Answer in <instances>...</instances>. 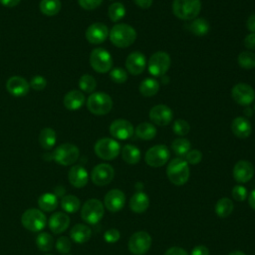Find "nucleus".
<instances>
[{
  "label": "nucleus",
  "mask_w": 255,
  "mask_h": 255,
  "mask_svg": "<svg viewBox=\"0 0 255 255\" xmlns=\"http://www.w3.org/2000/svg\"><path fill=\"white\" fill-rule=\"evenodd\" d=\"M146 67V59L140 52L130 53L126 60V68L131 75L141 74Z\"/></svg>",
  "instance_id": "19"
},
{
  "label": "nucleus",
  "mask_w": 255,
  "mask_h": 255,
  "mask_svg": "<svg viewBox=\"0 0 255 255\" xmlns=\"http://www.w3.org/2000/svg\"><path fill=\"white\" fill-rule=\"evenodd\" d=\"M254 109H255V108H254Z\"/></svg>",
  "instance_id": "60"
},
{
  "label": "nucleus",
  "mask_w": 255,
  "mask_h": 255,
  "mask_svg": "<svg viewBox=\"0 0 255 255\" xmlns=\"http://www.w3.org/2000/svg\"><path fill=\"white\" fill-rule=\"evenodd\" d=\"M172 130L177 135H185L189 132L190 127L189 124L184 120H176L172 125Z\"/></svg>",
  "instance_id": "42"
},
{
  "label": "nucleus",
  "mask_w": 255,
  "mask_h": 255,
  "mask_svg": "<svg viewBox=\"0 0 255 255\" xmlns=\"http://www.w3.org/2000/svg\"><path fill=\"white\" fill-rule=\"evenodd\" d=\"M134 132L139 138L143 140H150L156 135V128L152 124L141 123L135 128Z\"/></svg>",
  "instance_id": "33"
},
{
  "label": "nucleus",
  "mask_w": 255,
  "mask_h": 255,
  "mask_svg": "<svg viewBox=\"0 0 255 255\" xmlns=\"http://www.w3.org/2000/svg\"><path fill=\"white\" fill-rule=\"evenodd\" d=\"M21 0H0V3L5 7H15Z\"/></svg>",
  "instance_id": "55"
},
{
  "label": "nucleus",
  "mask_w": 255,
  "mask_h": 255,
  "mask_svg": "<svg viewBox=\"0 0 255 255\" xmlns=\"http://www.w3.org/2000/svg\"><path fill=\"white\" fill-rule=\"evenodd\" d=\"M120 237H121L120 231L118 229H115V228L107 230L104 234V239L108 243H116L117 241H119Z\"/></svg>",
  "instance_id": "48"
},
{
  "label": "nucleus",
  "mask_w": 255,
  "mask_h": 255,
  "mask_svg": "<svg viewBox=\"0 0 255 255\" xmlns=\"http://www.w3.org/2000/svg\"><path fill=\"white\" fill-rule=\"evenodd\" d=\"M248 203L252 209L255 210V189L251 191V193L248 196Z\"/></svg>",
  "instance_id": "56"
},
{
  "label": "nucleus",
  "mask_w": 255,
  "mask_h": 255,
  "mask_svg": "<svg viewBox=\"0 0 255 255\" xmlns=\"http://www.w3.org/2000/svg\"><path fill=\"white\" fill-rule=\"evenodd\" d=\"M233 211V202L227 197L220 198L215 204V213L217 216L225 218L229 216Z\"/></svg>",
  "instance_id": "35"
},
{
  "label": "nucleus",
  "mask_w": 255,
  "mask_h": 255,
  "mask_svg": "<svg viewBox=\"0 0 255 255\" xmlns=\"http://www.w3.org/2000/svg\"><path fill=\"white\" fill-rule=\"evenodd\" d=\"M170 156L169 149L164 144H156L151 146L144 155V160L151 167H160L165 164Z\"/></svg>",
  "instance_id": "11"
},
{
  "label": "nucleus",
  "mask_w": 255,
  "mask_h": 255,
  "mask_svg": "<svg viewBox=\"0 0 255 255\" xmlns=\"http://www.w3.org/2000/svg\"><path fill=\"white\" fill-rule=\"evenodd\" d=\"M62 8L60 0H41L39 4L40 11L46 16L57 15Z\"/></svg>",
  "instance_id": "32"
},
{
  "label": "nucleus",
  "mask_w": 255,
  "mask_h": 255,
  "mask_svg": "<svg viewBox=\"0 0 255 255\" xmlns=\"http://www.w3.org/2000/svg\"><path fill=\"white\" fill-rule=\"evenodd\" d=\"M70 224V217L64 212H56L49 219V228L55 234L64 232Z\"/></svg>",
  "instance_id": "24"
},
{
  "label": "nucleus",
  "mask_w": 255,
  "mask_h": 255,
  "mask_svg": "<svg viewBox=\"0 0 255 255\" xmlns=\"http://www.w3.org/2000/svg\"><path fill=\"white\" fill-rule=\"evenodd\" d=\"M254 175V167L247 160H239L233 167V177L239 183L248 182Z\"/></svg>",
  "instance_id": "20"
},
{
  "label": "nucleus",
  "mask_w": 255,
  "mask_h": 255,
  "mask_svg": "<svg viewBox=\"0 0 255 255\" xmlns=\"http://www.w3.org/2000/svg\"><path fill=\"white\" fill-rule=\"evenodd\" d=\"M133 1L138 7L142 8V9L149 8L152 4V0H133Z\"/></svg>",
  "instance_id": "54"
},
{
  "label": "nucleus",
  "mask_w": 255,
  "mask_h": 255,
  "mask_svg": "<svg viewBox=\"0 0 255 255\" xmlns=\"http://www.w3.org/2000/svg\"><path fill=\"white\" fill-rule=\"evenodd\" d=\"M247 28L251 33L255 34V14H252L247 19Z\"/></svg>",
  "instance_id": "53"
},
{
  "label": "nucleus",
  "mask_w": 255,
  "mask_h": 255,
  "mask_svg": "<svg viewBox=\"0 0 255 255\" xmlns=\"http://www.w3.org/2000/svg\"><path fill=\"white\" fill-rule=\"evenodd\" d=\"M164 255H188V254L184 249L174 246V247H171V248L167 249L165 251Z\"/></svg>",
  "instance_id": "52"
},
{
  "label": "nucleus",
  "mask_w": 255,
  "mask_h": 255,
  "mask_svg": "<svg viewBox=\"0 0 255 255\" xmlns=\"http://www.w3.org/2000/svg\"><path fill=\"white\" fill-rule=\"evenodd\" d=\"M36 244H37V247L39 248V250L46 252V251H50L53 248L54 240H53V237L49 233L42 232L37 236Z\"/></svg>",
  "instance_id": "40"
},
{
  "label": "nucleus",
  "mask_w": 255,
  "mask_h": 255,
  "mask_svg": "<svg viewBox=\"0 0 255 255\" xmlns=\"http://www.w3.org/2000/svg\"><path fill=\"white\" fill-rule=\"evenodd\" d=\"M237 61L239 66L243 69L250 70L255 68V54L253 52H241L237 58Z\"/></svg>",
  "instance_id": "38"
},
{
  "label": "nucleus",
  "mask_w": 255,
  "mask_h": 255,
  "mask_svg": "<svg viewBox=\"0 0 255 255\" xmlns=\"http://www.w3.org/2000/svg\"><path fill=\"white\" fill-rule=\"evenodd\" d=\"M122 157L128 164H135L140 159V150L132 144H126L122 149Z\"/></svg>",
  "instance_id": "29"
},
{
  "label": "nucleus",
  "mask_w": 255,
  "mask_h": 255,
  "mask_svg": "<svg viewBox=\"0 0 255 255\" xmlns=\"http://www.w3.org/2000/svg\"><path fill=\"white\" fill-rule=\"evenodd\" d=\"M103 0H78L79 5L85 10H94L102 4Z\"/></svg>",
  "instance_id": "49"
},
{
  "label": "nucleus",
  "mask_w": 255,
  "mask_h": 255,
  "mask_svg": "<svg viewBox=\"0 0 255 255\" xmlns=\"http://www.w3.org/2000/svg\"><path fill=\"white\" fill-rule=\"evenodd\" d=\"M68 178L73 186L81 188L88 183L89 174L86 168L83 167L82 165H74L69 170Z\"/></svg>",
  "instance_id": "22"
},
{
  "label": "nucleus",
  "mask_w": 255,
  "mask_h": 255,
  "mask_svg": "<svg viewBox=\"0 0 255 255\" xmlns=\"http://www.w3.org/2000/svg\"><path fill=\"white\" fill-rule=\"evenodd\" d=\"M115 175V170L112 165L108 163H100L96 165L92 170V181L98 186H104L109 184Z\"/></svg>",
  "instance_id": "13"
},
{
  "label": "nucleus",
  "mask_w": 255,
  "mask_h": 255,
  "mask_svg": "<svg viewBox=\"0 0 255 255\" xmlns=\"http://www.w3.org/2000/svg\"><path fill=\"white\" fill-rule=\"evenodd\" d=\"M166 174L169 181L174 185H183L189 178L188 163L181 157H175L169 161L166 167Z\"/></svg>",
  "instance_id": "2"
},
{
  "label": "nucleus",
  "mask_w": 255,
  "mask_h": 255,
  "mask_svg": "<svg viewBox=\"0 0 255 255\" xmlns=\"http://www.w3.org/2000/svg\"><path fill=\"white\" fill-rule=\"evenodd\" d=\"M22 225L29 231L38 232L44 229L47 223V218L45 214L36 208H31L26 210L21 217Z\"/></svg>",
  "instance_id": "5"
},
{
  "label": "nucleus",
  "mask_w": 255,
  "mask_h": 255,
  "mask_svg": "<svg viewBox=\"0 0 255 255\" xmlns=\"http://www.w3.org/2000/svg\"><path fill=\"white\" fill-rule=\"evenodd\" d=\"M231 129L233 134L239 138H247L252 132L251 124L243 117H237L232 121Z\"/></svg>",
  "instance_id": "23"
},
{
  "label": "nucleus",
  "mask_w": 255,
  "mask_h": 255,
  "mask_svg": "<svg viewBox=\"0 0 255 255\" xmlns=\"http://www.w3.org/2000/svg\"><path fill=\"white\" fill-rule=\"evenodd\" d=\"M57 140L56 131L51 128H45L40 131L39 143L44 149H51L54 147Z\"/></svg>",
  "instance_id": "28"
},
{
  "label": "nucleus",
  "mask_w": 255,
  "mask_h": 255,
  "mask_svg": "<svg viewBox=\"0 0 255 255\" xmlns=\"http://www.w3.org/2000/svg\"><path fill=\"white\" fill-rule=\"evenodd\" d=\"M244 46L249 50L255 49V34L250 33L244 38Z\"/></svg>",
  "instance_id": "50"
},
{
  "label": "nucleus",
  "mask_w": 255,
  "mask_h": 255,
  "mask_svg": "<svg viewBox=\"0 0 255 255\" xmlns=\"http://www.w3.org/2000/svg\"><path fill=\"white\" fill-rule=\"evenodd\" d=\"M148 205H149L148 196L142 191L135 192L129 199V208L135 213L144 212L148 208Z\"/></svg>",
  "instance_id": "26"
},
{
  "label": "nucleus",
  "mask_w": 255,
  "mask_h": 255,
  "mask_svg": "<svg viewBox=\"0 0 255 255\" xmlns=\"http://www.w3.org/2000/svg\"><path fill=\"white\" fill-rule=\"evenodd\" d=\"M80 155L79 148L72 143H63L53 151V159L61 165H71L77 161Z\"/></svg>",
  "instance_id": "8"
},
{
  "label": "nucleus",
  "mask_w": 255,
  "mask_h": 255,
  "mask_svg": "<svg viewBox=\"0 0 255 255\" xmlns=\"http://www.w3.org/2000/svg\"><path fill=\"white\" fill-rule=\"evenodd\" d=\"M172 117V111L165 105H156L149 111V119L157 126L169 125Z\"/></svg>",
  "instance_id": "17"
},
{
  "label": "nucleus",
  "mask_w": 255,
  "mask_h": 255,
  "mask_svg": "<svg viewBox=\"0 0 255 255\" xmlns=\"http://www.w3.org/2000/svg\"><path fill=\"white\" fill-rule=\"evenodd\" d=\"M170 67V57L167 53L158 51L152 54L147 63L148 72L154 77L163 76Z\"/></svg>",
  "instance_id": "10"
},
{
  "label": "nucleus",
  "mask_w": 255,
  "mask_h": 255,
  "mask_svg": "<svg viewBox=\"0 0 255 255\" xmlns=\"http://www.w3.org/2000/svg\"><path fill=\"white\" fill-rule=\"evenodd\" d=\"M38 205L40 209L50 212L56 209L58 205V198L54 193H44L38 198Z\"/></svg>",
  "instance_id": "31"
},
{
  "label": "nucleus",
  "mask_w": 255,
  "mask_h": 255,
  "mask_svg": "<svg viewBox=\"0 0 255 255\" xmlns=\"http://www.w3.org/2000/svg\"><path fill=\"white\" fill-rule=\"evenodd\" d=\"M132 125L124 119L115 120L110 126V133L117 139H128L133 134Z\"/></svg>",
  "instance_id": "15"
},
{
  "label": "nucleus",
  "mask_w": 255,
  "mask_h": 255,
  "mask_svg": "<svg viewBox=\"0 0 255 255\" xmlns=\"http://www.w3.org/2000/svg\"><path fill=\"white\" fill-rule=\"evenodd\" d=\"M138 90L142 96L152 97L157 94L159 90V83L152 78H147L140 83Z\"/></svg>",
  "instance_id": "30"
},
{
  "label": "nucleus",
  "mask_w": 255,
  "mask_h": 255,
  "mask_svg": "<svg viewBox=\"0 0 255 255\" xmlns=\"http://www.w3.org/2000/svg\"><path fill=\"white\" fill-rule=\"evenodd\" d=\"M85 35L91 44H101L108 38L109 29L104 23L97 22L87 28Z\"/></svg>",
  "instance_id": "16"
},
{
  "label": "nucleus",
  "mask_w": 255,
  "mask_h": 255,
  "mask_svg": "<svg viewBox=\"0 0 255 255\" xmlns=\"http://www.w3.org/2000/svg\"><path fill=\"white\" fill-rule=\"evenodd\" d=\"M201 159H202V153L198 149L189 150L185 155L186 162L190 164H197L201 161Z\"/></svg>",
  "instance_id": "46"
},
{
  "label": "nucleus",
  "mask_w": 255,
  "mask_h": 255,
  "mask_svg": "<svg viewBox=\"0 0 255 255\" xmlns=\"http://www.w3.org/2000/svg\"><path fill=\"white\" fill-rule=\"evenodd\" d=\"M85 101H86V98L82 92L78 90H73L68 92L65 95L63 104L66 109L70 111H76L83 107V105L85 104Z\"/></svg>",
  "instance_id": "25"
},
{
  "label": "nucleus",
  "mask_w": 255,
  "mask_h": 255,
  "mask_svg": "<svg viewBox=\"0 0 255 255\" xmlns=\"http://www.w3.org/2000/svg\"><path fill=\"white\" fill-rule=\"evenodd\" d=\"M110 77L111 79L117 83V84H123L127 81L128 79V74L127 72L121 68V67H117V68H114L111 72H110Z\"/></svg>",
  "instance_id": "43"
},
{
  "label": "nucleus",
  "mask_w": 255,
  "mask_h": 255,
  "mask_svg": "<svg viewBox=\"0 0 255 255\" xmlns=\"http://www.w3.org/2000/svg\"><path fill=\"white\" fill-rule=\"evenodd\" d=\"M201 10L200 0H173V14L181 20L195 19Z\"/></svg>",
  "instance_id": "3"
},
{
  "label": "nucleus",
  "mask_w": 255,
  "mask_h": 255,
  "mask_svg": "<svg viewBox=\"0 0 255 255\" xmlns=\"http://www.w3.org/2000/svg\"><path fill=\"white\" fill-rule=\"evenodd\" d=\"M108 15H109V18L113 22H118V21H120L121 19H123L125 17V15H126V8L120 2L113 3L109 7Z\"/></svg>",
  "instance_id": "39"
},
{
  "label": "nucleus",
  "mask_w": 255,
  "mask_h": 255,
  "mask_svg": "<svg viewBox=\"0 0 255 255\" xmlns=\"http://www.w3.org/2000/svg\"><path fill=\"white\" fill-rule=\"evenodd\" d=\"M49 255H52V254H49Z\"/></svg>",
  "instance_id": "59"
},
{
  "label": "nucleus",
  "mask_w": 255,
  "mask_h": 255,
  "mask_svg": "<svg viewBox=\"0 0 255 255\" xmlns=\"http://www.w3.org/2000/svg\"><path fill=\"white\" fill-rule=\"evenodd\" d=\"M190 141L183 137L176 138L171 142V149L176 155L179 156H185L186 153L190 150Z\"/></svg>",
  "instance_id": "36"
},
{
  "label": "nucleus",
  "mask_w": 255,
  "mask_h": 255,
  "mask_svg": "<svg viewBox=\"0 0 255 255\" xmlns=\"http://www.w3.org/2000/svg\"><path fill=\"white\" fill-rule=\"evenodd\" d=\"M79 87L85 93H93L97 87L96 79L89 74H85L79 80Z\"/></svg>",
  "instance_id": "41"
},
{
  "label": "nucleus",
  "mask_w": 255,
  "mask_h": 255,
  "mask_svg": "<svg viewBox=\"0 0 255 255\" xmlns=\"http://www.w3.org/2000/svg\"><path fill=\"white\" fill-rule=\"evenodd\" d=\"M87 108L96 116H104L112 110L113 100L106 93H93L87 100Z\"/></svg>",
  "instance_id": "4"
},
{
  "label": "nucleus",
  "mask_w": 255,
  "mask_h": 255,
  "mask_svg": "<svg viewBox=\"0 0 255 255\" xmlns=\"http://www.w3.org/2000/svg\"><path fill=\"white\" fill-rule=\"evenodd\" d=\"M232 196L236 201H243L247 197V189L242 185H235L232 188Z\"/></svg>",
  "instance_id": "47"
},
{
  "label": "nucleus",
  "mask_w": 255,
  "mask_h": 255,
  "mask_svg": "<svg viewBox=\"0 0 255 255\" xmlns=\"http://www.w3.org/2000/svg\"><path fill=\"white\" fill-rule=\"evenodd\" d=\"M111 42L119 48H127L130 46L136 39L135 30L128 24H116L109 33Z\"/></svg>",
  "instance_id": "1"
},
{
  "label": "nucleus",
  "mask_w": 255,
  "mask_h": 255,
  "mask_svg": "<svg viewBox=\"0 0 255 255\" xmlns=\"http://www.w3.org/2000/svg\"><path fill=\"white\" fill-rule=\"evenodd\" d=\"M191 255H209V250L204 245H198L192 249Z\"/></svg>",
  "instance_id": "51"
},
{
  "label": "nucleus",
  "mask_w": 255,
  "mask_h": 255,
  "mask_svg": "<svg viewBox=\"0 0 255 255\" xmlns=\"http://www.w3.org/2000/svg\"><path fill=\"white\" fill-rule=\"evenodd\" d=\"M151 246V237L145 231H137L133 233L128 243V250L134 255L145 254Z\"/></svg>",
  "instance_id": "12"
},
{
  "label": "nucleus",
  "mask_w": 255,
  "mask_h": 255,
  "mask_svg": "<svg viewBox=\"0 0 255 255\" xmlns=\"http://www.w3.org/2000/svg\"><path fill=\"white\" fill-rule=\"evenodd\" d=\"M245 115L247 116V117H251L252 116V111L250 110V108H246V110H245Z\"/></svg>",
  "instance_id": "58"
},
{
  "label": "nucleus",
  "mask_w": 255,
  "mask_h": 255,
  "mask_svg": "<svg viewBox=\"0 0 255 255\" xmlns=\"http://www.w3.org/2000/svg\"><path fill=\"white\" fill-rule=\"evenodd\" d=\"M90 64L98 73H107L113 67V58L104 48H96L90 55Z\"/></svg>",
  "instance_id": "9"
},
{
  "label": "nucleus",
  "mask_w": 255,
  "mask_h": 255,
  "mask_svg": "<svg viewBox=\"0 0 255 255\" xmlns=\"http://www.w3.org/2000/svg\"><path fill=\"white\" fill-rule=\"evenodd\" d=\"M105 206L111 212L120 211L126 202V195L120 189H112L105 195Z\"/></svg>",
  "instance_id": "21"
},
{
  "label": "nucleus",
  "mask_w": 255,
  "mask_h": 255,
  "mask_svg": "<svg viewBox=\"0 0 255 255\" xmlns=\"http://www.w3.org/2000/svg\"><path fill=\"white\" fill-rule=\"evenodd\" d=\"M62 208L69 213H74L80 209V199L75 195H66L61 200Z\"/></svg>",
  "instance_id": "37"
},
{
  "label": "nucleus",
  "mask_w": 255,
  "mask_h": 255,
  "mask_svg": "<svg viewBox=\"0 0 255 255\" xmlns=\"http://www.w3.org/2000/svg\"><path fill=\"white\" fill-rule=\"evenodd\" d=\"M231 95L233 100L241 106H249L255 99L253 88L245 83H239L232 88Z\"/></svg>",
  "instance_id": "14"
},
{
  "label": "nucleus",
  "mask_w": 255,
  "mask_h": 255,
  "mask_svg": "<svg viewBox=\"0 0 255 255\" xmlns=\"http://www.w3.org/2000/svg\"><path fill=\"white\" fill-rule=\"evenodd\" d=\"M189 31L198 37L204 36L209 31V23L204 18H195L189 24Z\"/></svg>",
  "instance_id": "34"
},
{
  "label": "nucleus",
  "mask_w": 255,
  "mask_h": 255,
  "mask_svg": "<svg viewBox=\"0 0 255 255\" xmlns=\"http://www.w3.org/2000/svg\"><path fill=\"white\" fill-rule=\"evenodd\" d=\"M104 213L105 209L103 203L96 198L87 200L81 209V216L83 220L89 224L98 223L103 218Z\"/></svg>",
  "instance_id": "7"
},
{
  "label": "nucleus",
  "mask_w": 255,
  "mask_h": 255,
  "mask_svg": "<svg viewBox=\"0 0 255 255\" xmlns=\"http://www.w3.org/2000/svg\"><path fill=\"white\" fill-rule=\"evenodd\" d=\"M29 85L30 87L35 90V91H42L46 88L47 86V80L43 77V76H39V75H36L34 76L30 82H29Z\"/></svg>",
  "instance_id": "44"
},
{
  "label": "nucleus",
  "mask_w": 255,
  "mask_h": 255,
  "mask_svg": "<svg viewBox=\"0 0 255 255\" xmlns=\"http://www.w3.org/2000/svg\"><path fill=\"white\" fill-rule=\"evenodd\" d=\"M6 90L14 97H23L30 90L29 83L20 76H13L6 82Z\"/></svg>",
  "instance_id": "18"
},
{
  "label": "nucleus",
  "mask_w": 255,
  "mask_h": 255,
  "mask_svg": "<svg viewBox=\"0 0 255 255\" xmlns=\"http://www.w3.org/2000/svg\"><path fill=\"white\" fill-rule=\"evenodd\" d=\"M71 247H72V244H71V241L68 237L66 236H63V237H60L57 242H56V248L57 250L62 253V254H66L68 252H70L71 250Z\"/></svg>",
  "instance_id": "45"
},
{
  "label": "nucleus",
  "mask_w": 255,
  "mask_h": 255,
  "mask_svg": "<svg viewBox=\"0 0 255 255\" xmlns=\"http://www.w3.org/2000/svg\"><path fill=\"white\" fill-rule=\"evenodd\" d=\"M94 149L100 158L105 160H112L119 155L121 151V145L116 139L103 137L95 143Z\"/></svg>",
  "instance_id": "6"
},
{
  "label": "nucleus",
  "mask_w": 255,
  "mask_h": 255,
  "mask_svg": "<svg viewBox=\"0 0 255 255\" xmlns=\"http://www.w3.org/2000/svg\"><path fill=\"white\" fill-rule=\"evenodd\" d=\"M228 255H246V254L241 251H233V252H230Z\"/></svg>",
  "instance_id": "57"
},
{
  "label": "nucleus",
  "mask_w": 255,
  "mask_h": 255,
  "mask_svg": "<svg viewBox=\"0 0 255 255\" xmlns=\"http://www.w3.org/2000/svg\"><path fill=\"white\" fill-rule=\"evenodd\" d=\"M92 231L90 227L85 224H76L70 231V236L76 243H85L91 238Z\"/></svg>",
  "instance_id": "27"
}]
</instances>
